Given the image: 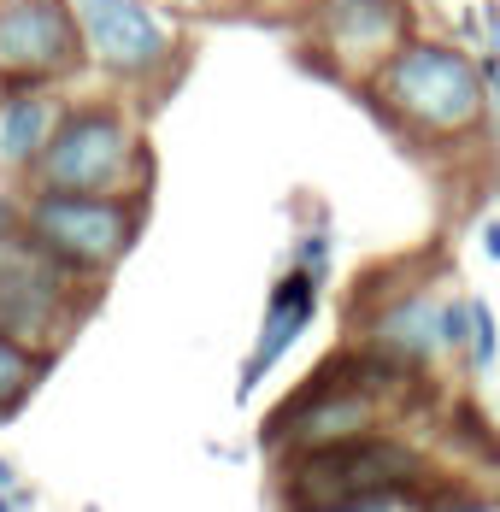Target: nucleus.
<instances>
[{"label": "nucleus", "mask_w": 500, "mask_h": 512, "mask_svg": "<svg viewBox=\"0 0 500 512\" xmlns=\"http://www.w3.org/2000/svg\"><path fill=\"white\" fill-rule=\"evenodd\" d=\"M65 106V89H0V171L6 177H30V165L42 159L53 136V118Z\"/></svg>", "instance_id": "f8f14e48"}, {"label": "nucleus", "mask_w": 500, "mask_h": 512, "mask_svg": "<svg viewBox=\"0 0 500 512\" xmlns=\"http://www.w3.org/2000/svg\"><path fill=\"white\" fill-rule=\"evenodd\" d=\"M471 342V295H442V354L465 359Z\"/></svg>", "instance_id": "f3484780"}, {"label": "nucleus", "mask_w": 500, "mask_h": 512, "mask_svg": "<svg viewBox=\"0 0 500 512\" xmlns=\"http://www.w3.org/2000/svg\"><path fill=\"white\" fill-rule=\"evenodd\" d=\"M0 489H12V495L30 507V489H24V477H18V465H12V460H0Z\"/></svg>", "instance_id": "4be33fe9"}, {"label": "nucleus", "mask_w": 500, "mask_h": 512, "mask_svg": "<svg viewBox=\"0 0 500 512\" xmlns=\"http://www.w3.org/2000/svg\"><path fill=\"white\" fill-rule=\"evenodd\" d=\"M477 248H483V259L500 265V218H483V224H477Z\"/></svg>", "instance_id": "412c9836"}, {"label": "nucleus", "mask_w": 500, "mask_h": 512, "mask_svg": "<svg viewBox=\"0 0 500 512\" xmlns=\"http://www.w3.org/2000/svg\"><path fill=\"white\" fill-rule=\"evenodd\" d=\"M148 230V195H71V189H24V242H36L65 271L106 283L136 254Z\"/></svg>", "instance_id": "39448f33"}, {"label": "nucleus", "mask_w": 500, "mask_h": 512, "mask_svg": "<svg viewBox=\"0 0 500 512\" xmlns=\"http://www.w3.org/2000/svg\"><path fill=\"white\" fill-rule=\"evenodd\" d=\"M89 77L71 0H0V89H71Z\"/></svg>", "instance_id": "1a4fd4ad"}, {"label": "nucleus", "mask_w": 500, "mask_h": 512, "mask_svg": "<svg viewBox=\"0 0 500 512\" xmlns=\"http://www.w3.org/2000/svg\"><path fill=\"white\" fill-rule=\"evenodd\" d=\"M495 112H500V95H495Z\"/></svg>", "instance_id": "b1692460"}, {"label": "nucleus", "mask_w": 500, "mask_h": 512, "mask_svg": "<svg viewBox=\"0 0 500 512\" xmlns=\"http://www.w3.org/2000/svg\"><path fill=\"white\" fill-rule=\"evenodd\" d=\"M353 95L412 154L471 148L495 124V95L483 89L477 53L459 36H436V30L406 36Z\"/></svg>", "instance_id": "f257e3e1"}, {"label": "nucleus", "mask_w": 500, "mask_h": 512, "mask_svg": "<svg viewBox=\"0 0 500 512\" xmlns=\"http://www.w3.org/2000/svg\"><path fill=\"white\" fill-rule=\"evenodd\" d=\"M83 65L124 101L159 106L189 77V36L159 0H71Z\"/></svg>", "instance_id": "20e7f679"}, {"label": "nucleus", "mask_w": 500, "mask_h": 512, "mask_svg": "<svg viewBox=\"0 0 500 512\" xmlns=\"http://www.w3.org/2000/svg\"><path fill=\"white\" fill-rule=\"evenodd\" d=\"M418 512H500L495 495H483V489H459V483H442V489H430L424 495V507Z\"/></svg>", "instance_id": "a211bd4d"}, {"label": "nucleus", "mask_w": 500, "mask_h": 512, "mask_svg": "<svg viewBox=\"0 0 500 512\" xmlns=\"http://www.w3.org/2000/svg\"><path fill=\"white\" fill-rule=\"evenodd\" d=\"M24 189H71V195H153V148L136 101L124 95H65L42 159Z\"/></svg>", "instance_id": "7ed1b4c3"}, {"label": "nucleus", "mask_w": 500, "mask_h": 512, "mask_svg": "<svg viewBox=\"0 0 500 512\" xmlns=\"http://www.w3.org/2000/svg\"><path fill=\"white\" fill-rule=\"evenodd\" d=\"M353 342L371 348L377 359H389L400 371H418L430 377L442 365V295L436 283L412 277V283H359V301H353Z\"/></svg>", "instance_id": "9d476101"}, {"label": "nucleus", "mask_w": 500, "mask_h": 512, "mask_svg": "<svg viewBox=\"0 0 500 512\" xmlns=\"http://www.w3.org/2000/svg\"><path fill=\"white\" fill-rule=\"evenodd\" d=\"M430 377L418 371H400L389 359H377L371 348H336L300 389H289L271 418H265V454L271 460H295L312 448H330V442H353V436H371V430H389L395 418L424 401Z\"/></svg>", "instance_id": "f03ea898"}, {"label": "nucleus", "mask_w": 500, "mask_h": 512, "mask_svg": "<svg viewBox=\"0 0 500 512\" xmlns=\"http://www.w3.org/2000/svg\"><path fill=\"white\" fill-rule=\"evenodd\" d=\"M300 59L330 83L359 89L389 53L424 30L418 0H300Z\"/></svg>", "instance_id": "6e6552de"}, {"label": "nucleus", "mask_w": 500, "mask_h": 512, "mask_svg": "<svg viewBox=\"0 0 500 512\" xmlns=\"http://www.w3.org/2000/svg\"><path fill=\"white\" fill-rule=\"evenodd\" d=\"M95 301H100V283L65 271L36 242H24V230L0 248V336L24 342L30 354L53 359L83 330Z\"/></svg>", "instance_id": "0eeeda50"}, {"label": "nucleus", "mask_w": 500, "mask_h": 512, "mask_svg": "<svg viewBox=\"0 0 500 512\" xmlns=\"http://www.w3.org/2000/svg\"><path fill=\"white\" fill-rule=\"evenodd\" d=\"M430 489H383V495H359V501H336V507H306V512H418Z\"/></svg>", "instance_id": "dca6fc26"}, {"label": "nucleus", "mask_w": 500, "mask_h": 512, "mask_svg": "<svg viewBox=\"0 0 500 512\" xmlns=\"http://www.w3.org/2000/svg\"><path fill=\"white\" fill-rule=\"evenodd\" d=\"M318 307H324V283H312L306 271L283 265V277H277L271 295H265L259 330H253V348H248V359H242V371H236V401H253V389L295 354V342L312 330Z\"/></svg>", "instance_id": "9b49d317"}, {"label": "nucleus", "mask_w": 500, "mask_h": 512, "mask_svg": "<svg viewBox=\"0 0 500 512\" xmlns=\"http://www.w3.org/2000/svg\"><path fill=\"white\" fill-rule=\"evenodd\" d=\"M0 512H24V501H18L12 489H0Z\"/></svg>", "instance_id": "5701e85b"}, {"label": "nucleus", "mask_w": 500, "mask_h": 512, "mask_svg": "<svg viewBox=\"0 0 500 512\" xmlns=\"http://www.w3.org/2000/svg\"><path fill=\"white\" fill-rule=\"evenodd\" d=\"M53 359L30 354L24 342H12V336H0V418L6 412H18L36 389H42V377H48Z\"/></svg>", "instance_id": "ddd939ff"}, {"label": "nucleus", "mask_w": 500, "mask_h": 512, "mask_svg": "<svg viewBox=\"0 0 500 512\" xmlns=\"http://www.w3.org/2000/svg\"><path fill=\"white\" fill-rule=\"evenodd\" d=\"M477 24H483L477 53H495V59H500V0H477Z\"/></svg>", "instance_id": "6ab92c4d"}, {"label": "nucleus", "mask_w": 500, "mask_h": 512, "mask_svg": "<svg viewBox=\"0 0 500 512\" xmlns=\"http://www.w3.org/2000/svg\"><path fill=\"white\" fill-rule=\"evenodd\" d=\"M289 265L306 271L312 283H324V289H330V277H336V230H330L324 218H318L312 230H300L295 242H289Z\"/></svg>", "instance_id": "4468645a"}, {"label": "nucleus", "mask_w": 500, "mask_h": 512, "mask_svg": "<svg viewBox=\"0 0 500 512\" xmlns=\"http://www.w3.org/2000/svg\"><path fill=\"white\" fill-rule=\"evenodd\" d=\"M465 365L477 371V377H489L500 365V318L495 307L483 301V295H471V342H465Z\"/></svg>", "instance_id": "2eb2a0df"}, {"label": "nucleus", "mask_w": 500, "mask_h": 512, "mask_svg": "<svg viewBox=\"0 0 500 512\" xmlns=\"http://www.w3.org/2000/svg\"><path fill=\"white\" fill-rule=\"evenodd\" d=\"M24 230V195H0V248Z\"/></svg>", "instance_id": "aec40b11"}, {"label": "nucleus", "mask_w": 500, "mask_h": 512, "mask_svg": "<svg viewBox=\"0 0 500 512\" xmlns=\"http://www.w3.org/2000/svg\"><path fill=\"white\" fill-rule=\"evenodd\" d=\"M283 465V507L306 512V507H336V501H359V495H383V489H436L430 483V454L412 448L395 430H371L353 442H330L295 454Z\"/></svg>", "instance_id": "423d86ee"}]
</instances>
